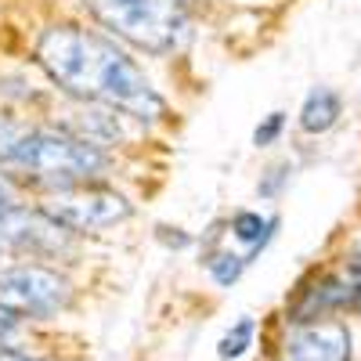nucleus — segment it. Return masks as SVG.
<instances>
[{
	"label": "nucleus",
	"mask_w": 361,
	"mask_h": 361,
	"mask_svg": "<svg viewBox=\"0 0 361 361\" xmlns=\"http://www.w3.org/2000/svg\"><path fill=\"white\" fill-rule=\"evenodd\" d=\"M289 180H293V163L282 159V163H275V166L264 170V177L257 180V195H260V199H279V195L286 192Z\"/></svg>",
	"instance_id": "ddd939ff"
},
{
	"label": "nucleus",
	"mask_w": 361,
	"mask_h": 361,
	"mask_svg": "<svg viewBox=\"0 0 361 361\" xmlns=\"http://www.w3.org/2000/svg\"><path fill=\"white\" fill-rule=\"evenodd\" d=\"M73 289L51 267L22 264L0 271V304L18 318H54L69 307Z\"/></svg>",
	"instance_id": "39448f33"
},
{
	"label": "nucleus",
	"mask_w": 361,
	"mask_h": 361,
	"mask_svg": "<svg viewBox=\"0 0 361 361\" xmlns=\"http://www.w3.org/2000/svg\"><path fill=\"white\" fill-rule=\"evenodd\" d=\"M15 333H18V314H15V311H8L4 304H0V347H4Z\"/></svg>",
	"instance_id": "2eb2a0df"
},
{
	"label": "nucleus",
	"mask_w": 361,
	"mask_h": 361,
	"mask_svg": "<svg viewBox=\"0 0 361 361\" xmlns=\"http://www.w3.org/2000/svg\"><path fill=\"white\" fill-rule=\"evenodd\" d=\"M0 243L18 253L54 257L69 250L73 231L66 224H58L47 209H25L15 202L8 209H0Z\"/></svg>",
	"instance_id": "423d86ee"
},
{
	"label": "nucleus",
	"mask_w": 361,
	"mask_h": 361,
	"mask_svg": "<svg viewBox=\"0 0 361 361\" xmlns=\"http://www.w3.org/2000/svg\"><path fill=\"white\" fill-rule=\"evenodd\" d=\"M87 11L119 40L145 54H177L192 40V18L180 0H83Z\"/></svg>",
	"instance_id": "7ed1b4c3"
},
{
	"label": "nucleus",
	"mask_w": 361,
	"mask_h": 361,
	"mask_svg": "<svg viewBox=\"0 0 361 361\" xmlns=\"http://www.w3.org/2000/svg\"><path fill=\"white\" fill-rule=\"evenodd\" d=\"M18 202V188L11 185V177L0 170V209H8V206H15Z\"/></svg>",
	"instance_id": "dca6fc26"
},
{
	"label": "nucleus",
	"mask_w": 361,
	"mask_h": 361,
	"mask_svg": "<svg viewBox=\"0 0 361 361\" xmlns=\"http://www.w3.org/2000/svg\"><path fill=\"white\" fill-rule=\"evenodd\" d=\"M354 304L361 307V275H354Z\"/></svg>",
	"instance_id": "6ab92c4d"
},
{
	"label": "nucleus",
	"mask_w": 361,
	"mask_h": 361,
	"mask_svg": "<svg viewBox=\"0 0 361 361\" xmlns=\"http://www.w3.org/2000/svg\"><path fill=\"white\" fill-rule=\"evenodd\" d=\"M286 123H289L286 112H267L260 123H257V130H253V145H257V148H271V145L286 134Z\"/></svg>",
	"instance_id": "4468645a"
},
{
	"label": "nucleus",
	"mask_w": 361,
	"mask_h": 361,
	"mask_svg": "<svg viewBox=\"0 0 361 361\" xmlns=\"http://www.w3.org/2000/svg\"><path fill=\"white\" fill-rule=\"evenodd\" d=\"M340 116H343V94L340 90L311 87L304 105H300V112H296V127L304 134H311V137H322L340 123Z\"/></svg>",
	"instance_id": "1a4fd4ad"
},
{
	"label": "nucleus",
	"mask_w": 361,
	"mask_h": 361,
	"mask_svg": "<svg viewBox=\"0 0 361 361\" xmlns=\"http://www.w3.org/2000/svg\"><path fill=\"white\" fill-rule=\"evenodd\" d=\"M40 69L69 94L98 102L141 123L166 119V98L148 80V73L112 40L80 25H47L37 37Z\"/></svg>",
	"instance_id": "f257e3e1"
},
{
	"label": "nucleus",
	"mask_w": 361,
	"mask_h": 361,
	"mask_svg": "<svg viewBox=\"0 0 361 361\" xmlns=\"http://www.w3.org/2000/svg\"><path fill=\"white\" fill-rule=\"evenodd\" d=\"M350 354H354L350 329L333 318L296 322V329L286 336L282 347L286 361H350Z\"/></svg>",
	"instance_id": "0eeeda50"
},
{
	"label": "nucleus",
	"mask_w": 361,
	"mask_h": 361,
	"mask_svg": "<svg viewBox=\"0 0 361 361\" xmlns=\"http://www.w3.org/2000/svg\"><path fill=\"white\" fill-rule=\"evenodd\" d=\"M44 209L66 224L69 231H109L119 228L134 217V202L127 195H119L112 188H98L90 180H80V185H58V192L44 202Z\"/></svg>",
	"instance_id": "20e7f679"
},
{
	"label": "nucleus",
	"mask_w": 361,
	"mask_h": 361,
	"mask_svg": "<svg viewBox=\"0 0 361 361\" xmlns=\"http://www.w3.org/2000/svg\"><path fill=\"white\" fill-rule=\"evenodd\" d=\"M343 304H354V279L322 275L311 289H300V300L293 304V322L325 318L329 311H340Z\"/></svg>",
	"instance_id": "6e6552de"
},
{
	"label": "nucleus",
	"mask_w": 361,
	"mask_h": 361,
	"mask_svg": "<svg viewBox=\"0 0 361 361\" xmlns=\"http://www.w3.org/2000/svg\"><path fill=\"white\" fill-rule=\"evenodd\" d=\"M0 361H44V357H29V354H18V350H0Z\"/></svg>",
	"instance_id": "f3484780"
},
{
	"label": "nucleus",
	"mask_w": 361,
	"mask_h": 361,
	"mask_svg": "<svg viewBox=\"0 0 361 361\" xmlns=\"http://www.w3.org/2000/svg\"><path fill=\"white\" fill-rule=\"evenodd\" d=\"M228 228H231V238H235V243L246 246V260L253 264V260L267 250L271 238H275L279 217H264L260 209H238V214L228 221Z\"/></svg>",
	"instance_id": "9d476101"
},
{
	"label": "nucleus",
	"mask_w": 361,
	"mask_h": 361,
	"mask_svg": "<svg viewBox=\"0 0 361 361\" xmlns=\"http://www.w3.org/2000/svg\"><path fill=\"white\" fill-rule=\"evenodd\" d=\"M250 267L246 253H231V250H217L214 257L206 260V271H209V279H214L221 289L235 286L238 279H243V271Z\"/></svg>",
	"instance_id": "f8f14e48"
},
{
	"label": "nucleus",
	"mask_w": 361,
	"mask_h": 361,
	"mask_svg": "<svg viewBox=\"0 0 361 361\" xmlns=\"http://www.w3.org/2000/svg\"><path fill=\"white\" fill-rule=\"evenodd\" d=\"M350 267H354V275H361V243H357V250H354V260H350Z\"/></svg>",
	"instance_id": "a211bd4d"
},
{
	"label": "nucleus",
	"mask_w": 361,
	"mask_h": 361,
	"mask_svg": "<svg viewBox=\"0 0 361 361\" xmlns=\"http://www.w3.org/2000/svg\"><path fill=\"white\" fill-rule=\"evenodd\" d=\"M253 340H257V322L246 314V318H238L228 333L221 336V343H217V357L221 361H235V357H243L250 347H253Z\"/></svg>",
	"instance_id": "9b49d317"
},
{
	"label": "nucleus",
	"mask_w": 361,
	"mask_h": 361,
	"mask_svg": "<svg viewBox=\"0 0 361 361\" xmlns=\"http://www.w3.org/2000/svg\"><path fill=\"white\" fill-rule=\"evenodd\" d=\"M0 163L29 170L44 180H58V185L98 180L112 170V159L102 145L69 130L22 123L11 116H0Z\"/></svg>",
	"instance_id": "f03ea898"
}]
</instances>
